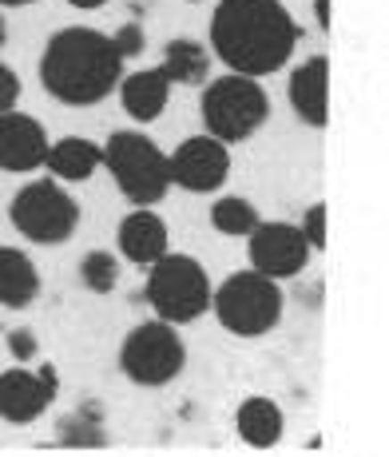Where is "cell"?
<instances>
[{
    "label": "cell",
    "instance_id": "7a4b0ae2",
    "mask_svg": "<svg viewBox=\"0 0 389 457\" xmlns=\"http://www.w3.org/2000/svg\"><path fill=\"white\" fill-rule=\"evenodd\" d=\"M123 76V56L116 52L108 32L100 29H60L48 37L40 56V84L52 100L68 104V108H92V104L108 100L116 92Z\"/></svg>",
    "mask_w": 389,
    "mask_h": 457
},
{
    "label": "cell",
    "instance_id": "9c48e42d",
    "mask_svg": "<svg viewBox=\"0 0 389 457\" xmlns=\"http://www.w3.org/2000/svg\"><path fill=\"white\" fill-rule=\"evenodd\" d=\"M167 167H171V187L179 183L191 195H211L227 183L231 175V144L215 139L211 131L203 136H191L167 155Z\"/></svg>",
    "mask_w": 389,
    "mask_h": 457
},
{
    "label": "cell",
    "instance_id": "603a6c76",
    "mask_svg": "<svg viewBox=\"0 0 389 457\" xmlns=\"http://www.w3.org/2000/svg\"><path fill=\"white\" fill-rule=\"evenodd\" d=\"M112 44H116V52H120L123 60H131V56H139V52H144L147 37H144V29H139V24L131 21V24H123V29H116V37H112Z\"/></svg>",
    "mask_w": 389,
    "mask_h": 457
},
{
    "label": "cell",
    "instance_id": "8fae6325",
    "mask_svg": "<svg viewBox=\"0 0 389 457\" xmlns=\"http://www.w3.org/2000/svg\"><path fill=\"white\" fill-rule=\"evenodd\" d=\"M56 390H60V374L52 362L37 366V370L12 366V370L0 374V418L12 421V426H29L52 406Z\"/></svg>",
    "mask_w": 389,
    "mask_h": 457
},
{
    "label": "cell",
    "instance_id": "5bb4252c",
    "mask_svg": "<svg viewBox=\"0 0 389 457\" xmlns=\"http://www.w3.org/2000/svg\"><path fill=\"white\" fill-rule=\"evenodd\" d=\"M120 104L136 124H155L163 116L167 100H171V80L163 68H139V72H123L120 76Z\"/></svg>",
    "mask_w": 389,
    "mask_h": 457
},
{
    "label": "cell",
    "instance_id": "7c38bea8",
    "mask_svg": "<svg viewBox=\"0 0 389 457\" xmlns=\"http://www.w3.org/2000/svg\"><path fill=\"white\" fill-rule=\"evenodd\" d=\"M48 144L52 139L37 116H24L16 108L0 112V171H37V167H44Z\"/></svg>",
    "mask_w": 389,
    "mask_h": 457
},
{
    "label": "cell",
    "instance_id": "7402d4cb",
    "mask_svg": "<svg viewBox=\"0 0 389 457\" xmlns=\"http://www.w3.org/2000/svg\"><path fill=\"white\" fill-rule=\"evenodd\" d=\"M298 227H302L310 251H326V204L306 207V215H302V223H298Z\"/></svg>",
    "mask_w": 389,
    "mask_h": 457
},
{
    "label": "cell",
    "instance_id": "e0dca14e",
    "mask_svg": "<svg viewBox=\"0 0 389 457\" xmlns=\"http://www.w3.org/2000/svg\"><path fill=\"white\" fill-rule=\"evenodd\" d=\"M40 295V270L37 262L16 247H0V306L24 311Z\"/></svg>",
    "mask_w": 389,
    "mask_h": 457
},
{
    "label": "cell",
    "instance_id": "ac0fdd59",
    "mask_svg": "<svg viewBox=\"0 0 389 457\" xmlns=\"http://www.w3.org/2000/svg\"><path fill=\"white\" fill-rule=\"evenodd\" d=\"M238 437L254 450H270V445L282 442V429H286V418H282V406L274 398H246L235 414Z\"/></svg>",
    "mask_w": 389,
    "mask_h": 457
},
{
    "label": "cell",
    "instance_id": "3957f363",
    "mask_svg": "<svg viewBox=\"0 0 389 457\" xmlns=\"http://www.w3.org/2000/svg\"><path fill=\"white\" fill-rule=\"evenodd\" d=\"M103 167L112 171L123 199L136 207H152L171 191V167H167V152L152 136L128 128L112 131L103 144Z\"/></svg>",
    "mask_w": 389,
    "mask_h": 457
},
{
    "label": "cell",
    "instance_id": "484cf974",
    "mask_svg": "<svg viewBox=\"0 0 389 457\" xmlns=\"http://www.w3.org/2000/svg\"><path fill=\"white\" fill-rule=\"evenodd\" d=\"M314 21H318V29H322V32H330V24H334L330 0H314Z\"/></svg>",
    "mask_w": 389,
    "mask_h": 457
},
{
    "label": "cell",
    "instance_id": "30bf717a",
    "mask_svg": "<svg viewBox=\"0 0 389 457\" xmlns=\"http://www.w3.org/2000/svg\"><path fill=\"white\" fill-rule=\"evenodd\" d=\"M246 247H251V267L262 270L270 278H294L302 275V267L310 262V243H306L302 227L298 223H262L246 235Z\"/></svg>",
    "mask_w": 389,
    "mask_h": 457
},
{
    "label": "cell",
    "instance_id": "4fadbf2b",
    "mask_svg": "<svg viewBox=\"0 0 389 457\" xmlns=\"http://www.w3.org/2000/svg\"><path fill=\"white\" fill-rule=\"evenodd\" d=\"M286 100L302 124L310 128L330 124V60L326 56L302 60L286 80Z\"/></svg>",
    "mask_w": 389,
    "mask_h": 457
},
{
    "label": "cell",
    "instance_id": "f546056e",
    "mask_svg": "<svg viewBox=\"0 0 389 457\" xmlns=\"http://www.w3.org/2000/svg\"><path fill=\"white\" fill-rule=\"evenodd\" d=\"M191 4H203V0H191Z\"/></svg>",
    "mask_w": 389,
    "mask_h": 457
},
{
    "label": "cell",
    "instance_id": "ba28073f",
    "mask_svg": "<svg viewBox=\"0 0 389 457\" xmlns=\"http://www.w3.org/2000/svg\"><path fill=\"white\" fill-rule=\"evenodd\" d=\"M187 366V346L179 338V327L155 319L144 322L123 338L120 346V370L136 386H167Z\"/></svg>",
    "mask_w": 389,
    "mask_h": 457
},
{
    "label": "cell",
    "instance_id": "4316f807",
    "mask_svg": "<svg viewBox=\"0 0 389 457\" xmlns=\"http://www.w3.org/2000/svg\"><path fill=\"white\" fill-rule=\"evenodd\" d=\"M68 4H72V8H84V12H87V8H103L108 0H68Z\"/></svg>",
    "mask_w": 389,
    "mask_h": 457
},
{
    "label": "cell",
    "instance_id": "277c9868",
    "mask_svg": "<svg viewBox=\"0 0 389 457\" xmlns=\"http://www.w3.org/2000/svg\"><path fill=\"white\" fill-rule=\"evenodd\" d=\"M203 124L215 139L223 144H246L270 116V96L267 87L259 84V76H219V80L203 84Z\"/></svg>",
    "mask_w": 389,
    "mask_h": 457
},
{
    "label": "cell",
    "instance_id": "8992f818",
    "mask_svg": "<svg viewBox=\"0 0 389 457\" xmlns=\"http://www.w3.org/2000/svg\"><path fill=\"white\" fill-rule=\"evenodd\" d=\"M147 303L163 322L187 327L211 311V278L199 259L163 251L147 267Z\"/></svg>",
    "mask_w": 389,
    "mask_h": 457
},
{
    "label": "cell",
    "instance_id": "9a60e30c",
    "mask_svg": "<svg viewBox=\"0 0 389 457\" xmlns=\"http://www.w3.org/2000/svg\"><path fill=\"white\" fill-rule=\"evenodd\" d=\"M167 243H171V235H167V223L163 215H155L152 207H136L123 215L120 223V251L128 262H136V267H152L159 254L167 251Z\"/></svg>",
    "mask_w": 389,
    "mask_h": 457
},
{
    "label": "cell",
    "instance_id": "d4e9b609",
    "mask_svg": "<svg viewBox=\"0 0 389 457\" xmlns=\"http://www.w3.org/2000/svg\"><path fill=\"white\" fill-rule=\"evenodd\" d=\"M16 100H21V76L8 64H0V112L16 108Z\"/></svg>",
    "mask_w": 389,
    "mask_h": 457
},
{
    "label": "cell",
    "instance_id": "5b68a950",
    "mask_svg": "<svg viewBox=\"0 0 389 457\" xmlns=\"http://www.w3.org/2000/svg\"><path fill=\"white\" fill-rule=\"evenodd\" d=\"M211 311L235 338H262L282 322V287L262 270H235L211 291Z\"/></svg>",
    "mask_w": 389,
    "mask_h": 457
},
{
    "label": "cell",
    "instance_id": "6da1fadb",
    "mask_svg": "<svg viewBox=\"0 0 389 457\" xmlns=\"http://www.w3.org/2000/svg\"><path fill=\"white\" fill-rule=\"evenodd\" d=\"M298 37L302 32L282 0H219L211 12V52L243 76L286 68Z\"/></svg>",
    "mask_w": 389,
    "mask_h": 457
},
{
    "label": "cell",
    "instance_id": "cb8c5ba5",
    "mask_svg": "<svg viewBox=\"0 0 389 457\" xmlns=\"http://www.w3.org/2000/svg\"><path fill=\"white\" fill-rule=\"evenodd\" d=\"M37 334L32 330H12L8 334V354L16 358V362H32V358H37Z\"/></svg>",
    "mask_w": 389,
    "mask_h": 457
},
{
    "label": "cell",
    "instance_id": "44dd1931",
    "mask_svg": "<svg viewBox=\"0 0 389 457\" xmlns=\"http://www.w3.org/2000/svg\"><path fill=\"white\" fill-rule=\"evenodd\" d=\"M79 278L92 295H112L120 287V262L112 251H87L79 259Z\"/></svg>",
    "mask_w": 389,
    "mask_h": 457
},
{
    "label": "cell",
    "instance_id": "f1b7e54d",
    "mask_svg": "<svg viewBox=\"0 0 389 457\" xmlns=\"http://www.w3.org/2000/svg\"><path fill=\"white\" fill-rule=\"evenodd\" d=\"M8 44V24H4V16H0V48Z\"/></svg>",
    "mask_w": 389,
    "mask_h": 457
},
{
    "label": "cell",
    "instance_id": "2e32d148",
    "mask_svg": "<svg viewBox=\"0 0 389 457\" xmlns=\"http://www.w3.org/2000/svg\"><path fill=\"white\" fill-rule=\"evenodd\" d=\"M44 167L52 171V179L60 183H87L103 167V147H95L84 136H64L56 144H48Z\"/></svg>",
    "mask_w": 389,
    "mask_h": 457
},
{
    "label": "cell",
    "instance_id": "52a82bcc",
    "mask_svg": "<svg viewBox=\"0 0 389 457\" xmlns=\"http://www.w3.org/2000/svg\"><path fill=\"white\" fill-rule=\"evenodd\" d=\"M8 219L29 243L40 247H60L76 235L79 204L60 187V179H32L8 204Z\"/></svg>",
    "mask_w": 389,
    "mask_h": 457
},
{
    "label": "cell",
    "instance_id": "d6986e66",
    "mask_svg": "<svg viewBox=\"0 0 389 457\" xmlns=\"http://www.w3.org/2000/svg\"><path fill=\"white\" fill-rule=\"evenodd\" d=\"M159 68L167 72V80L171 84L199 87V84H207V76H211V52H207V44L179 37V40H171L163 48V64Z\"/></svg>",
    "mask_w": 389,
    "mask_h": 457
},
{
    "label": "cell",
    "instance_id": "ffe728a7",
    "mask_svg": "<svg viewBox=\"0 0 389 457\" xmlns=\"http://www.w3.org/2000/svg\"><path fill=\"white\" fill-rule=\"evenodd\" d=\"M211 227L231 239H246L259 227V207L246 195H223L219 204H211Z\"/></svg>",
    "mask_w": 389,
    "mask_h": 457
},
{
    "label": "cell",
    "instance_id": "83f0119b",
    "mask_svg": "<svg viewBox=\"0 0 389 457\" xmlns=\"http://www.w3.org/2000/svg\"><path fill=\"white\" fill-rule=\"evenodd\" d=\"M4 8H24V4H37V0H0Z\"/></svg>",
    "mask_w": 389,
    "mask_h": 457
}]
</instances>
